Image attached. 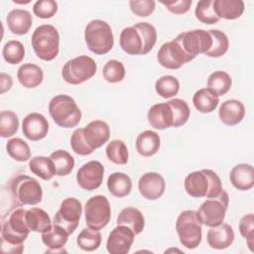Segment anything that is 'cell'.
Listing matches in <instances>:
<instances>
[{
  "instance_id": "6da1fadb",
  "label": "cell",
  "mask_w": 254,
  "mask_h": 254,
  "mask_svg": "<svg viewBox=\"0 0 254 254\" xmlns=\"http://www.w3.org/2000/svg\"><path fill=\"white\" fill-rule=\"evenodd\" d=\"M157 42L156 28L148 22H140L124 28L120 34L121 49L131 56H144L151 52Z\"/></svg>"
},
{
  "instance_id": "7a4b0ae2",
  "label": "cell",
  "mask_w": 254,
  "mask_h": 254,
  "mask_svg": "<svg viewBox=\"0 0 254 254\" xmlns=\"http://www.w3.org/2000/svg\"><path fill=\"white\" fill-rule=\"evenodd\" d=\"M26 209L17 207L13 209L2 223L1 242L4 253L20 254L24 250L23 243L27 239L30 228L25 219Z\"/></svg>"
},
{
  "instance_id": "3957f363",
  "label": "cell",
  "mask_w": 254,
  "mask_h": 254,
  "mask_svg": "<svg viewBox=\"0 0 254 254\" xmlns=\"http://www.w3.org/2000/svg\"><path fill=\"white\" fill-rule=\"evenodd\" d=\"M184 185L187 193L192 197H215L223 190L218 175L209 169L190 173Z\"/></svg>"
},
{
  "instance_id": "277c9868",
  "label": "cell",
  "mask_w": 254,
  "mask_h": 254,
  "mask_svg": "<svg viewBox=\"0 0 254 254\" xmlns=\"http://www.w3.org/2000/svg\"><path fill=\"white\" fill-rule=\"evenodd\" d=\"M49 112L54 122L62 128L75 127L81 119V111L75 100L66 94L54 96L49 103Z\"/></svg>"
},
{
  "instance_id": "5b68a950",
  "label": "cell",
  "mask_w": 254,
  "mask_h": 254,
  "mask_svg": "<svg viewBox=\"0 0 254 254\" xmlns=\"http://www.w3.org/2000/svg\"><path fill=\"white\" fill-rule=\"evenodd\" d=\"M31 44L39 59L47 62L53 61L59 55L60 34L53 25H41L35 29Z\"/></svg>"
},
{
  "instance_id": "8992f818",
  "label": "cell",
  "mask_w": 254,
  "mask_h": 254,
  "mask_svg": "<svg viewBox=\"0 0 254 254\" xmlns=\"http://www.w3.org/2000/svg\"><path fill=\"white\" fill-rule=\"evenodd\" d=\"M85 44L95 55H105L114 46V37L110 25L99 19L90 21L84 29Z\"/></svg>"
},
{
  "instance_id": "52a82bcc",
  "label": "cell",
  "mask_w": 254,
  "mask_h": 254,
  "mask_svg": "<svg viewBox=\"0 0 254 254\" xmlns=\"http://www.w3.org/2000/svg\"><path fill=\"white\" fill-rule=\"evenodd\" d=\"M9 190L18 206L36 205L43 198V189L40 183L27 175L15 176L9 183Z\"/></svg>"
},
{
  "instance_id": "ba28073f",
  "label": "cell",
  "mask_w": 254,
  "mask_h": 254,
  "mask_svg": "<svg viewBox=\"0 0 254 254\" xmlns=\"http://www.w3.org/2000/svg\"><path fill=\"white\" fill-rule=\"evenodd\" d=\"M201 225L196 210L182 211L176 221V230L181 244L190 250L198 247L202 238Z\"/></svg>"
},
{
  "instance_id": "9c48e42d",
  "label": "cell",
  "mask_w": 254,
  "mask_h": 254,
  "mask_svg": "<svg viewBox=\"0 0 254 254\" xmlns=\"http://www.w3.org/2000/svg\"><path fill=\"white\" fill-rule=\"evenodd\" d=\"M96 64L88 56L82 55L67 61L62 69L64 80L69 84H80L96 73Z\"/></svg>"
},
{
  "instance_id": "30bf717a",
  "label": "cell",
  "mask_w": 254,
  "mask_h": 254,
  "mask_svg": "<svg viewBox=\"0 0 254 254\" xmlns=\"http://www.w3.org/2000/svg\"><path fill=\"white\" fill-rule=\"evenodd\" d=\"M228 203L229 196L224 190H222L217 196L204 200L196 210L200 222L208 227L222 223L225 218Z\"/></svg>"
},
{
  "instance_id": "8fae6325",
  "label": "cell",
  "mask_w": 254,
  "mask_h": 254,
  "mask_svg": "<svg viewBox=\"0 0 254 254\" xmlns=\"http://www.w3.org/2000/svg\"><path fill=\"white\" fill-rule=\"evenodd\" d=\"M85 223L88 227L100 230L105 227L111 218L109 200L102 194L91 196L84 205Z\"/></svg>"
},
{
  "instance_id": "7c38bea8",
  "label": "cell",
  "mask_w": 254,
  "mask_h": 254,
  "mask_svg": "<svg viewBox=\"0 0 254 254\" xmlns=\"http://www.w3.org/2000/svg\"><path fill=\"white\" fill-rule=\"evenodd\" d=\"M184 53L192 61L197 55L205 54L211 47L212 41L208 31L195 29L181 33L176 38Z\"/></svg>"
},
{
  "instance_id": "4fadbf2b",
  "label": "cell",
  "mask_w": 254,
  "mask_h": 254,
  "mask_svg": "<svg viewBox=\"0 0 254 254\" xmlns=\"http://www.w3.org/2000/svg\"><path fill=\"white\" fill-rule=\"evenodd\" d=\"M82 212L81 202L75 197L64 198L56 212L53 223L62 226L69 235L77 228Z\"/></svg>"
},
{
  "instance_id": "5bb4252c",
  "label": "cell",
  "mask_w": 254,
  "mask_h": 254,
  "mask_svg": "<svg viewBox=\"0 0 254 254\" xmlns=\"http://www.w3.org/2000/svg\"><path fill=\"white\" fill-rule=\"evenodd\" d=\"M157 61L168 69H178L191 60L184 53L176 39L161 46L157 53Z\"/></svg>"
},
{
  "instance_id": "9a60e30c",
  "label": "cell",
  "mask_w": 254,
  "mask_h": 254,
  "mask_svg": "<svg viewBox=\"0 0 254 254\" xmlns=\"http://www.w3.org/2000/svg\"><path fill=\"white\" fill-rule=\"evenodd\" d=\"M104 176V167L99 161H89L82 165L76 173V182L84 190H94L98 189Z\"/></svg>"
},
{
  "instance_id": "2e32d148",
  "label": "cell",
  "mask_w": 254,
  "mask_h": 254,
  "mask_svg": "<svg viewBox=\"0 0 254 254\" xmlns=\"http://www.w3.org/2000/svg\"><path fill=\"white\" fill-rule=\"evenodd\" d=\"M135 234L126 225H117L108 235L106 249L110 254H127L134 242Z\"/></svg>"
},
{
  "instance_id": "e0dca14e",
  "label": "cell",
  "mask_w": 254,
  "mask_h": 254,
  "mask_svg": "<svg viewBox=\"0 0 254 254\" xmlns=\"http://www.w3.org/2000/svg\"><path fill=\"white\" fill-rule=\"evenodd\" d=\"M138 189L141 195L149 200L160 198L166 189L165 179L156 172H148L141 176L138 182Z\"/></svg>"
},
{
  "instance_id": "ac0fdd59",
  "label": "cell",
  "mask_w": 254,
  "mask_h": 254,
  "mask_svg": "<svg viewBox=\"0 0 254 254\" xmlns=\"http://www.w3.org/2000/svg\"><path fill=\"white\" fill-rule=\"evenodd\" d=\"M22 131L27 139L31 141H40L48 134L49 122L43 114L32 112L26 115L23 119Z\"/></svg>"
},
{
  "instance_id": "d6986e66",
  "label": "cell",
  "mask_w": 254,
  "mask_h": 254,
  "mask_svg": "<svg viewBox=\"0 0 254 254\" xmlns=\"http://www.w3.org/2000/svg\"><path fill=\"white\" fill-rule=\"evenodd\" d=\"M83 138L86 144L94 151L101 147L110 138L108 124L102 120H93L83 127Z\"/></svg>"
},
{
  "instance_id": "ffe728a7",
  "label": "cell",
  "mask_w": 254,
  "mask_h": 254,
  "mask_svg": "<svg viewBox=\"0 0 254 254\" xmlns=\"http://www.w3.org/2000/svg\"><path fill=\"white\" fill-rule=\"evenodd\" d=\"M233 228L228 223H220L219 225L209 227L206 234V241L208 245L217 250L228 248L234 241Z\"/></svg>"
},
{
  "instance_id": "44dd1931",
  "label": "cell",
  "mask_w": 254,
  "mask_h": 254,
  "mask_svg": "<svg viewBox=\"0 0 254 254\" xmlns=\"http://www.w3.org/2000/svg\"><path fill=\"white\" fill-rule=\"evenodd\" d=\"M147 118L151 127L157 130H164L173 126L174 115L168 102L157 103L151 106Z\"/></svg>"
},
{
  "instance_id": "7402d4cb",
  "label": "cell",
  "mask_w": 254,
  "mask_h": 254,
  "mask_svg": "<svg viewBox=\"0 0 254 254\" xmlns=\"http://www.w3.org/2000/svg\"><path fill=\"white\" fill-rule=\"evenodd\" d=\"M218 116L220 121L227 126L239 124L245 116V106L237 99H228L221 103Z\"/></svg>"
},
{
  "instance_id": "603a6c76",
  "label": "cell",
  "mask_w": 254,
  "mask_h": 254,
  "mask_svg": "<svg viewBox=\"0 0 254 254\" xmlns=\"http://www.w3.org/2000/svg\"><path fill=\"white\" fill-rule=\"evenodd\" d=\"M68 233L60 225L54 224L50 229L42 233V241L49 248L46 253H64V249L68 239Z\"/></svg>"
},
{
  "instance_id": "cb8c5ba5",
  "label": "cell",
  "mask_w": 254,
  "mask_h": 254,
  "mask_svg": "<svg viewBox=\"0 0 254 254\" xmlns=\"http://www.w3.org/2000/svg\"><path fill=\"white\" fill-rule=\"evenodd\" d=\"M232 186L238 190H249L254 186V169L250 164H238L229 174Z\"/></svg>"
},
{
  "instance_id": "d4e9b609",
  "label": "cell",
  "mask_w": 254,
  "mask_h": 254,
  "mask_svg": "<svg viewBox=\"0 0 254 254\" xmlns=\"http://www.w3.org/2000/svg\"><path fill=\"white\" fill-rule=\"evenodd\" d=\"M6 22L9 30L15 35H25L29 32L33 18L29 11L24 9H13L11 10L7 17Z\"/></svg>"
},
{
  "instance_id": "484cf974",
  "label": "cell",
  "mask_w": 254,
  "mask_h": 254,
  "mask_svg": "<svg viewBox=\"0 0 254 254\" xmlns=\"http://www.w3.org/2000/svg\"><path fill=\"white\" fill-rule=\"evenodd\" d=\"M17 78L24 87L35 88L42 83L44 79V72L39 65L27 63L19 66Z\"/></svg>"
},
{
  "instance_id": "4316f807",
  "label": "cell",
  "mask_w": 254,
  "mask_h": 254,
  "mask_svg": "<svg viewBox=\"0 0 254 254\" xmlns=\"http://www.w3.org/2000/svg\"><path fill=\"white\" fill-rule=\"evenodd\" d=\"M117 225L128 226L135 235L140 234L145 227V218L143 213L136 207L127 206L123 208L116 219Z\"/></svg>"
},
{
  "instance_id": "83f0119b",
  "label": "cell",
  "mask_w": 254,
  "mask_h": 254,
  "mask_svg": "<svg viewBox=\"0 0 254 254\" xmlns=\"http://www.w3.org/2000/svg\"><path fill=\"white\" fill-rule=\"evenodd\" d=\"M136 150L143 157L155 155L161 146V139L157 132L145 130L141 132L136 139Z\"/></svg>"
},
{
  "instance_id": "f1b7e54d",
  "label": "cell",
  "mask_w": 254,
  "mask_h": 254,
  "mask_svg": "<svg viewBox=\"0 0 254 254\" xmlns=\"http://www.w3.org/2000/svg\"><path fill=\"white\" fill-rule=\"evenodd\" d=\"M213 9L219 19H238L244 12L245 5L242 0H213Z\"/></svg>"
},
{
  "instance_id": "f546056e",
  "label": "cell",
  "mask_w": 254,
  "mask_h": 254,
  "mask_svg": "<svg viewBox=\"0 0 254 254\" xmlns=\"http://www.w3.org/2000/svg\"><path fill=\"white\" fill-rule=\"evenodd\" d=\"M25 219L28 227L34 232H45L53 225L50 215L40 207H31L26 210Z\"/></svg>"
},
{
  "instance_id": "4dcf8cb0",
  "label": "cell",
  "mask_w": 254,
  "mask_h": 254,
  "mask_svg": "<svg viewBox=\"0 0 254 254\" xmlns=\"http://www.w3.org/2000/svg\"><path fill=\"white\" fill-rule=\"evenodd\" d=\"M192 103L200 113H210L216 109L219 103V96L207 87L201 88L193 94Z\"/></svg>"
},
{
  "instance_id": "1f68e13d",
  "label": "cell",
  "mask_w": 254,
  "mask_h": 254,
  "mask_svg": "<svg viewBox=\"0 0 254 254\" xmlns=\"http://www.w3.org/2000/svg\"><path fill=\"white\" fill-rule=\"evenodd\" d=\"M107 189L112 195L121 198L131 192L132 181L125 173L115 172L107 179Z\"/></svg>"
},
{
  "instance_id": "d6a6232c",
  "label": "cell",
  "mask_w": 254,
  "mask_h": 254,
  "mask_svg": "<svg viewBox=\"0 0 254 254\" xmlns=\"http://www.w3.org/2000/svg\"><path fill=\"white\" fill-rule=\"evenodd\" d=\"M29 169L34 175L40 177L44 181H49L56 175L55 166L50 157H33L29 161Z\"/></svg>"
},
{
  "instance_id": "836d02e7",
  "label": "cell",
  "mask_w": 254,
  "mask_h": 254,
  "mask_svg": "<svg viewBox=\"0 0 254 254\" xmlns=\"http://www.w3.org/2000/svg\"><path fill=\"white\" fill-rule=\"evenodd\" d=\"M50 158L54 163L56 176L64 177L71 173L74 167V159L67 151L57 150L50 155Z\"/></svg>"
},
{
  "instance_id": "e575fe53",
  "label": "cell",
  "mask_w": 254,
  "mask_h": 254,
  "mask_svg": "<svg viewBox=\"0 0 254 254\" xmlns=\"http://www.w3.org/2000/svg\"><path fill=\"white\" fill-rule=\"evenodd\" d=\"M76 244L83 251H94L101 244V234L99 230L90 227L83 228L76 237Z\"/></svg>"
},
{
  "instance_id": "d590c367",
  "label": "cell",
  "mask_w": 254,
  "mask_h": 254,
  "mask_svg": "<svg viewBox=\"0 0 254 254\" xmlns=\"http://www.w3.org/2000/svg\"><path fill=\"white\" fill-rule=\"evenodd\" d=\"M231 84V76L223 70L213 71L207 78V88L214 91L218 96L226 94L230 89Z\"/></svg>"
},
{
  "instance_id": "8d00e7d4",
  "label": "cell",
  "mask_w": 254,
  "mask_h": 254,
  "mask_svg": "<svg viewBox=\"0 0 254 254\" xmlns=\"http://www.w3.org/2000/svg\"><path fill=\"white\" fill-rule=\"evenodd\" d=\"M208 33L211 37L212 44L210 49L204 55L209 58L222 57L229 48V41L227 36L222 31L217 29L208 30Z\"/></svg>"
},
{
  "instance_id": "74e56055",
  "label": "cell",
  "mask_w": 254,
  "mask_h": 254,
  "mask_svg": "<svg viewBox=\"0 0 254 254\" xmlns=\"http://www.w3.org/2000/svg\"><path fill=\"white\" fill-rule=\"evenodd\" d=\"M8 155L18 162H27L31 159V150L29 145L21 138H12L6 144Z\"/></svg>"
},
{
  "instance_id": "f35d334b",
  "label": "cell",
  "mask_w": 254,
  "mask_h": 254,
  "mask_svg": "<svg viewBox=\"0 0 254 254\" xmlns=\"http://www.w3.org/2000/svg\"><path fill=\"white\" fill-rule=\"evenodd\" d=\"M106 156L109 161L117 165H125L128 162V149L122 140H112L105 148Z\"/></svg>"
},
{
  "instance_id": "ab89813d",
  "label": "cell",
  "mask_w": 254,
  "mask_h": 254,
  "mask_svg": "<svg viewBox=\"0 0 254 254\" xmlns=\"http://www.w3.org/2000/svg\"><path fill=\"white\" fill-rule=\"evenodd\" d=\"M180 81L173 75L161 76L155 82L156 92L163 98H171L179 92Z\"/></svg>"
},
{
  "instance_id": "60d3db41",
  "label": "cell",
  "mask_w": 254,
  "mask_h": 254,
  "mask_svg": "<svg viewBox=\"0 0 254 254\" xmlns=\"http://www.w3.org/2000/svg\"><path fill=\"white\" fill-rule=\"evenodd\" d=\"M168 104L171 106L174 119H173V126L172 127H181L186 124L190 118V110L188 103L181 99V98H174L167 101Z\"/></svg>"
},
{
  "instance_id": "b9f144b4",
  "label": "cell",
  "mask_w": 254,
  "mask_h": 254,
  "mask_svg": "<svg viewBox=\"0 0 254 254\" xmlns=\"http://www.w3.org/2000/svg\"><path fill=\"white\" fill-rule=\"evenodd\" d=\"M19 128V119L15 112L3 110L0 113V136L9 138L16 134Z\"/></svg>"
},
{
  "instance_id": "7bdbcfd3",
  "label": "cell",
  "mask_w": 254,
  "mask_h": 254,
  "mask_svg": "<svg viewBox=\"0 0 254 254\" xmlns=\"http://www.w3.org/2000/svg\"><path fill=\"white\" fill-rule=\"evenodd\" d=\"M2 56L10 64H20L25 57V48L23 44L17 40L8 41L2 50Z\"/></svg>"
},
{
  "instance_id": "ee69618b",
  "label": "cell",
  "mask_w": 254,
  "mask_h": 254,
  "mask_svg": "<svg viewBox=\"0 0 254 254\" xmlns=\"http://www.w3.org/2000/svg\"><path fill=\"white\" fill-rule=\"evenodd\" d=\"M194 14L199 22L207 25L215 24L220 20L214 12L213 0L198 1L194 10Z\"/></svg>"
},
{
  "instance_id": "f6af8a7d",
  "label": "cell",
  "mask_w": 254,
  "mask_h": 254,
  "mask_svg": "<svg viewBox=\"0 0 254 254\" xmlns=\"http://www.w3.org/2000/svg\"><path fill=\"white\" fill-rule=\"evenodd\" d=\"M102 75L110 83L120 82L125 77L124 64L117 60H109L103 66Z\"/></svg>"
},
{
  "instance_id": "bcb514c9",
  "label": "cell",
  "mask_w": 254,
  "mask_h": 254,
  "mask_svg": "<svg viewBox=\"0 0 254 254\" xmlns=\"http://www.w3.org/2000/svg\"><path fill=\"white\" fill-rule=\"evenodd\" d=\"M239 232L246 239V243L250 251H254V215L253 213L245 214L239 221Z\"/></svg>"
},
{
  "instance_id": "7dc6e473",
  "label": "cell",
  "mask_w": 254,
  "mask_h": 254,
  "mask_svg": "<svg viewBox=\"0 0 254 254\" xmlns=\"http://www.w3.org/2000/svg\"><path fill=\"white\" fill-rule=\"evenodd\" d=\"M83 128H77L70 137V147L72 151L80 156H86L93 153V150L86 144L83 138Z\"/></svg>"
},
{
  "instance_id": "c3c4849f",
  "label": "cell",
  "mask_w": 254,
  "mask_h": 254,
  "mask_svg": "<svg viewBox=\"0 0 254 254\" xmlns=\"http://www.w3.org/2000/svg\"><path fill=\"white\" fill-rule=\"evenodd\" d=\"M34 14L41 19H49L58 12V3L54 0H39L33 6Z\"/></svg>"
},
{
  "instance_id": "681fc988",
  "label": "cell",
  "mask_w": 254,
  "mask_h": 254,
  "mask_svg": "<svg viewBox=\"0 0 254 254\" xmlns=\"http://www.w3.org/2000/svg\"><path fill=\"white\" fill-rule=\"evenodd\" d=\"M129 6L136 16L148 17L154 12L156 2L153 0H133L129 2Z\"/></svg>"
},
{
  "instance_id": "f907efd6",
  "label": "cell",
  "mask_w": 254,
  "mask_h": 254,
  "mask_svg": "<svg viewBox=\"0 0 254 254\" xmlns=\"http://www.w3.org/2000/svg\"><path fill=\"white\" fill-rule=\"evenodd\" d=\"M161 3L164 6H166V8L170 12L177 15H182L187 13L190 10L192 1L191 0H180V1H171V2L162 1Z\"/></svg>"
},
{
  "instance_id": "816d5d0a",
  "label": "cell",
  "mask_w": 254,
  "mask_h": 254,
  "mask_svg": "<svg viewBox=\"0 0 254 254\" xmlns=\"http://www.w3.org/2000/svg\"><path fill=\"white\" fill-rule=\"evenodd\" d=\"M12 85H13L12 76L5 72H1V74H0V87H1L0 92H1V94L10 90Z\"/></svg>"
}]
</instances>
